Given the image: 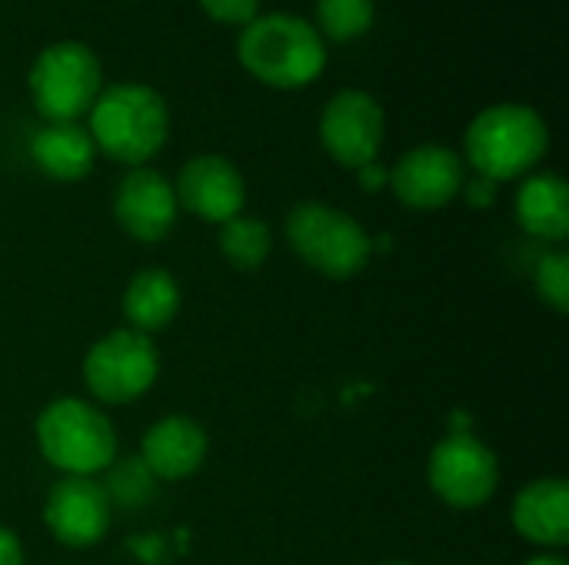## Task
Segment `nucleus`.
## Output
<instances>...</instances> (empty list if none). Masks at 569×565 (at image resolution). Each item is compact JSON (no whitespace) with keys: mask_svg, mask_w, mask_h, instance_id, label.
<instances>
[{"mask_svg":"<svg viewBox=\"0 0 569 565\" xmlns=\"http://www.w3.org/2000/svg\"><path fill=\"white\" fill-rule=\"evenodd\" d=\"M177 210L170 180L150 167H133L113 193V216L120 230L140 243H160L173 230Z\"/></svg>","mask_w":569,"mask_h":565,"instance_id":"nucleus-13","label":"nucleus"},{"mask_svg":"<svg viewBox=\"0 0 569 565\" xmlns=\"http://www.w3.org/2000/svg\"><path fill=\"white\" fill-rule=\"evenodd\" d=\"M160 376V353L153 336L130 326L107 333L83 356V386L103 406H130L153 390Z\"/></svg>","mask_w":569,"mask_h":565,"instance_id":"nucleus-6","label":"nucleus"},{"mask_svg":"<svg viewBox=\"0 0 569 565\" xmlns=\"http://www.w3.org/2000/svg\"><path fill=\"white\" fill-rule=\"evenodd\" d=\"M357 180H360V186L367 190V193H377V190H383L387 186V180H390V170L383 167V163H367V167H360L357 170Z\"/></svg>","mask_w":569,"mask_h":565,"instance_id":"nucleus-26","label":"nucleus"},{"mask_svg":"<svg viewBox=\"0 0 569 565\" xmlns=\"http://www.w3.org/2000/svg\"><path fill=\"white\" fill-rule=\"evenodd\" d=\"M387 133L383 107L363 90H340L320 113V143L347 170L377 160Z\"/></svg>","mask_w":569,"mask_h":565,"instance_id":"nucleus-10","label":"nucleus"},{"mask_svg":"<svg viewBox=\"0 0 569 565\" xmlns=\"http://www.w3.org/2000/svg\"><path fill=\"white\" fill-rule=\"evenodd\" d=\"M393 196L410 210H443L463 190V157L450 147H417L390 170Z\"/></svg>","mask_w":569,"mask_h":565,"instance_id":"nucleus-11","label":"nucleus"},{"mask_svg":"<svg viewBox=\"0 0 569 565\" xmlns=\"http://www.w3.org/2000/svg\"><path fill=\"white\" fill-rule=\"evenodd\" d=\"M243 70L277 90H297L313 83L327 67L323 37L293 13L253 17L237 43Z\"/></svg>","mask_w":569,"mask_h":565,"instance_id":"nucleus-2","label":"nucleus"},{"mask_svg":"<svg viewBox=\"0 0 569 565\" xmlns=\"http://www.w3.org/2000/svg\"><path fill=\"white\" fill-rule=\"evenodd\" d=\"M467 160L493 183L527 176L550 150V130L533 107L497 103L477 113L467 130Z\"/></svg>","mask_w":569,"mask_h":565,"instance_id":"nucleus-4","label":"nucleus"},{"mask_svg":"<svg viewBox=\"0 0 569 565\" xmlns=\"http://www.w3.org/2000/svg\"><path fill=\"white\" fill-rule=\"evenodd\" d=\"M517 223L543 240L563 243L569 236V186L560 173H533L517 193Z\"/></svg>","mask_w":569,"mask_h":565,"instance_id":"nucleus-16","label":"nucleus"},{"mask_svg":"<svg viewBox=\"0 0 569 565\" xmlns=\"http://www.w3.org/2000/svg\"><path fill=\"white\" fill-rule=\"evenodd\" d=\"M43 523L60 546L90 549L110 533L113 503L97 476H60L47 493Z\"/></svg>","mask_w":569,"mask_h":565,"instance_id":"nucleus-9","label":"nucleus"},{"mask_svg":"<svg viewBox=\"0 0 569 565\" xmlns=\"http://www.w3.org/2000/svg\"><path fill=\"white\" fill-rule=\"evenodd\" d=\"M513 529L547 549H563L569 543V486L563 476H543L527 483L513 500Z\"/></svg>","mask_w":569,"mask_h":565,"instance_id":"nucleus-15","label":"nucleus"},{"mask_svg":"<svg viewBox=\"0 0 569 565\" xmlns=\"http://www.w3.org/2000/svg\"><path fill=\"white\" fill-rule=\"evenodd\" d=\"M427 483L450 509H480L500 486L497 453L473 433H450L430 450Z\"/></svg>","mask_w":569,"mask_h":565,"instance_id":"nucleus-8","label":"nucleus"},{"mask_svg":"<svg viewBox=\"0 0 569 565\" xmlns=\"http://www.w3.org/2000/svg\"><path fill=\"white\" fill-rule=\"evenodd\" d=\"M173 193H177V206L217 226L240 216L247 203V183L240 170L227 157H217V153L187 160L177 176Z\"/></svg>","mask_w":569,"mask_h":565,"instance_id":"nucleus-12","label":"nucleus"},{"mask_svg":"<svg viewBox=\"0 0 569 565\" xmlns=\"http://www.w3.org/2000/svg\"><path fill=\"white\" fill-rule=\"evenodd\" d=\"M0 565H27V556H23V546L17 539L13 529L0 526Z\"/></svg>","mask_w":569,"mask_h":565,"instance_id":"nucleus-25","label":"nucleus"},{"mask_svg":"<svg viewBox=\"0 0 569 565\" xmlns=\"http://www.w3.org/2000/svg\"><path fill=\"white\" fill-rule=\"evenodd\" d=\"M200 7L217 20V23H250L257 17L260 0H200Z\"/></svg>","mask_w":569,"mask_h":565,"instance_id":"nucleus-23","label":"nucleus"},{"mask_svg":"<svg viewBox=\"0 0 569 565\" xmlns=\"http://www.w3.org/2000/svg\"><path fill=\"white\" fill-rule=\"evenodd\" d=\"M207 453H210V440L197 420L163 416L147 430L137 456L153 473V480L180 483V480H190L193 473H200V466L207 463Z\"/></svg>","mask_w":569,"mask_h":565,"instance_id":"nucleus-14","label":"nucleus"},{"mask_svg":"<svg viewBox=\"0 0 569 565\" xmlns=\"http://www.w3.org/2000/svg\"><path fill=\"white\" fill-rule=\"evenodd\" d=\"M217 246H220V256L240 270V273H253L267 263L270 256V246H273V233L270 226L260 220V216H233L227 223H220V233H217Z\"/></svg>","mask_w":569,"mask_h":565,"instance_id":"nucleus-19","label":"nucleus"},{"mask_svg":"<svg viewBox=\"0 0 569 565\" xmlns=\"http://www.w3.org/2000/svg\"><path fill=\"white\" fill-rule=\"evenodd\" d=\"M523 565H569L560 553H540V556H533L530 563Z\"/></svg>","mask_w":569,"mask_h":565,"instance_id":"nucleus-27","label":"nucleus"},{"mask_svg":"<svg viewBox=\"0 0 569 565\" xmlns=\"http://www.w3.org/2000/svg\"><path fill=\"white\" fill-rule=\"evenodd\" d=\"M30 157L57 183H77L93 170L97 147L80 123H47L30 140Z\"/></svg>","mask_w":569,"mask_h":565,"instance_id":"nucleus-17","label":"nucleus"},{"mask_svg":"<svg viewBox=\"0 0 569 565\" xmlns=\"http://www.w3.org/2000/svg\"><path fill=\"white\" fill-rule=\"evenodd\" d=\"M40 456L60 476H97L117 460V430L107 413L80 396H60L37 416Z\"/></svg>","mask_w":569,"mask_h":565,"instance_id":"nucleus-3","label":"nucleus"},{"mask_svg":"<svg viewBox=\"0 0 569 565\" xmlns=\"http://www.w3.org/2000/svg\"><path fill=\"white\" fill-rule=\"evenodd\" d=\"M287 243L313 273L327 280H353L373 256L370 233L350 213L320 200H307L290 210Z\"/></svg>","mask_w":569,"mask_h":565,"instance_id":"nucleus-5","label":"nucleus"},{"mask_svg":"<svg viewBox=\"0 0 569 565\" xmlns=\"http://www.w3.org/2000/svg\"><path fill=\"white\" fill-rule=\"evenodd\" d=\"M30 100L50 123H73L100 97V60L77 40L50 43L30 67Z\"/></svg>","mask_w":569,"mask_h":565,"instance_id":"nucleus-7","label":"nucleus"},{"mask_svg":"<svg viewBox=\"0 0 569 565\" xmlns=\"http://www.w3.org/2000/svg\"><path fill=\"white\" fill-rule=\"evenodd\" d=\"M383 565H410V563H383Z\"/></svg>","mask_w":569,"mask_h":565,"instance_id":"nucleus-28","label":"nucleus"},{"mask_svg":"<svg viewBox=\"0 0 569 565\" xmlns=\"http://www.w3.org/2000/svg\"><path fill=\"white\" fill-rule=\"evenodd\" d=\"M90 140L110 160L143 167L153 160L170 133V110L147 83H113L100 90L90 107Z\"/></svg>","mask_w":569,"mask_h":565,"instance_id":"nucleus-1","label":"nucleus"},{"mask_svg":"<svg viewBox=\"0 0 569 565\" xmlns=\"http://www.w3.org/2000/svg\"><path fill=\"white\" fill-rule=\"evenodd\" d=\"M373 0H317V20L323 37L330 40H353L370 30L373 23Z\"/></svg>","mask_w":569,"mask_h":565,"instance_id":"nucleus-21","label":"nucleus"},{"mask_svg":"<svg viewBox=\"0 0 569 565\" xmlns=\"http://www.w3.org/2000/svg\"><path fill=\"white\" fill-rule=\"evenodd\" d=\"M533 286H537V296L557 310V313H569V256L563 250H553L547 253L537 270H533Z\"/></svg>","mask_w":569,"mask_h":565,"instance_id":"nucleus-22","label":"nucleus"},{"mask_svg":"<svg viewBox=\"0 0 569 565\" xmlns=\"http://www.w3.org/2000/svg\"><path fill=\"white\" fill-rule=\"evenodd\" d=\"M180 313V283L160 270V266H143L130 276L123 290V316L130 330L137 333H160L167 330Z\"/></svg>","mask_w":569,"mask_h":565,"instance_id":"nucleus-18","label":"nucleus"},{"mask_svg":"<svg viewBox=\"0 0 569 565\" xmlns=\"http://www.w3.org/2000/svg\"><path fill=\"white\" fill-rule=\"evenodd\" d=\"M107 473H110V476H107L103 490H107V496H110L113 509H117V506H123V509H137V506L150 503V500H153V493H157V480H153V473L143 466V460H140V456L113 460Z\"/></svg>","mask_w":569,"mask_h":565,"instance_id":"nucleus-20","label":"nucleus"},{"mask_svg":"<svg viewBox=\"0 0 569 565\" xmlns=\"http://www.w3.org/2000/svg\"><path fill=\"white\" fill-rule=\"evenodd\" d=\"M460 193L467 196V203H470V206L483 210V206H490V203L497 200V183L477 173L473 180H463V190H460Z\"/></svg>","mask_w":569,"mask_h":565,"instance_id":"nucleus-24","label":"nucleus"}]
</instances>
